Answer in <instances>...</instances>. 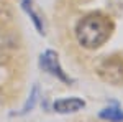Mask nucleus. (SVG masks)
Wrapping results in <instances>:
<instances>
[{
    "mask_svg": "<svg viewBox=\"0 0 123 122\" xmlns=\"http://www.w3.org/2000/svg\"><path fill=\"white\" fill-rule=\"evenodd\" d=\"M97 74L110 84H123V56L105 58L97 66Z\"/></svg>",
    "mask_w": 123,
    "mask_h": 122,
    "instance_id": "f03ea898",
    "label": "nucleus"
},
{
    "mask_svg": "<svg viewBox=\"0 0 123 122\" xmlns=\"http://www.w3.org/2000/svg\"><path fill=\"white\" fill-rule=\"evenodd\" d=\"M39 66H41L46 73H49L51 76L57 78L59 81H62V83H71V78H69V76L64 73V69L61 68L59 59H57V55L53 50H48V51H44V53L39 56Z\"/></svg>",
    "mask_w": 123,
    "mask_h": 122,
    "instance_id": "7ed1b4c3",
    "label": "nucleus"
},
{
    "mask_svg": "<svg viewBox=\"0 0 123 122\" xmlns=\"http://www.w3.org/2000/svg\"><path fill=\"white\" fill-rule=\"evenodd\" d=\"M0 101H2V94H0Z\"/></svg>",
    "mask_w": 123,
    "mask_h": 122,
    "instance_id": "6e6552de",
    "label": "nucleus"
},
{
    "mask_svg": "<svg viewBox=\"0 0 123 122\" xmlns=\"http://www.w3.org/2000/svg\"><path fill=\"white\" fill-rule=\"evenodd\" d=\"M98 117L108 122H123V111L117 106H108L100 111Z\"/></svg>",
    "mask_w": 123,
    "mask_h": 122,
    "instance_id": "39448f33",
    "label": "nucleus"
},
{
    "mask_svg": "<svg viewBox=\"0 0 123 122\" xmlns=\"http://www.w3.org/2000/svg\"><path fill=\"white\" fill-rule=\"evenodd\" d=\"M21 5H23V10L30 15V18L33 20V23H35L36 30L43 35V33H44V30H43V23H41V20H39V15L33 10V7H31V0H23V3H21Z\"/></svg>",
    "mask_w": 123,
    "mask_h": 122,
    "instance_id": "423d86ee",
    "label": "nucleus"
},
{
    "mask_svg": "<svg viewBox=\"0 0 123 122\" xmlns=\"http://www.w3.org/2000/svg\"><path fill=\"white\" fill-rule=\"evenodd\" d=\"M113 31V23L102 13H90L79 20L76 27V38L79 45L87 50L102 46Z\"/></svg>",
    "mask_w": 123,
    "mask_h": 122,
    "instance_id": "f257e3e1",
    "label": "nucleus"
},
{
    "mask_svg": "<svg viewBox=\"0 0 123 122\" xmlns=\"http://www.w3.org/2000/svg\"><path fill=\"white\" fill-rule=\"evenodd\" d=\"M36 101H38V86H33V89H31V94H30V99L26 101V104L23 106V109H21L18 114H20V115H23V114L30 112V111L35 107Z\"/></svg>",
    "mask_w": 123,
    "mask_h": 122,
    "instance_id": "0eeeda50",
    "label": "nucleus"
},
{
    "mask_svg": "<svg viewBox=\"0 0 123 122\" xmlns=\"http://www.w3.org/2000/svg\"><path fill=\"white\" fill-rule=\"evenodd\" d=\"M84 107L85 102L79 97H66V99H59L53 104V109L59 114H74Z\"/></svg>",
    "mask_w": 123,
    "mask_h": 122,
    "instance_id": "20e7f679",
    "label": "nucleus"
}]
</instances>
